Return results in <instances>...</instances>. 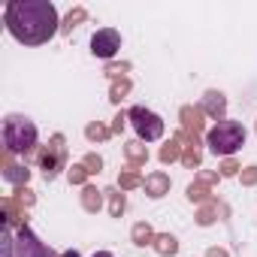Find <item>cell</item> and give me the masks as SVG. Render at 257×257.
I'll list each match as a JSON object with an SVG mask.
<instances>
[{"instance_id": "9", "label": "cell", "mask_w": 257, "mask_h": 257, "mask_svg": "<svg viewBox=\"0 0 257 257\" xmlns=\"http://www.w3.org/2000/svg\"><path fill=\"white\" fill-rule=\"evenodd\" d=\"M203 118H206V115H203L200 106H182V109H179L182 131H188V134H194V137H203V127H206Z\"/></svg>"}, {"instance_id": "5", "label": "cell", "mask_w": 257, "mask_h": 257, "mask_svg": "<svg viewBox=\"0 0 257 257\" xmlns=\"http://www.w3.org/2000/svg\"><path fill=\"white\" fill-rule=\"evenodd\" d=\"M127 115H131V124H134V131H137V137H140L143 143H158V140L164 137V118L155 115L152 109L134 106Z\"/></svg>"}, {"instance_id": "23", "label": "cell", "mask_w": 257, "mask_h": 257, "mask_svg": "<svg viewBox=\"0 0 257 257\" xmlns=\"http://www.w3.org/2000/svg\"><path fill=\"white\" fill-rule=\"evenodd\" d=\"M85 137H88L91 143H106V140L112 137V127H106V124H100V121H91V124L85 127Z\"/></svg>"}, {"instance_id": "31", "label": "cell", "mask_w": 257, "mask_h": 257, "mask_svg": "<svg viewBox=\"0 0 257 257\" xmlns=\"http://www.w3.org/2000/svg\"><path fill=\"white\" fill-rule=\"evenodd\" d=\"M239 179H242L245 188H254V185H257V167H254V164H251V167H242Z\"/></svg>"}, {"instance_id": "4", "label": "cell", "mask_w": 257, "mask_h": 257, "mask_svg": "<svg viewBox=\"0 0 257 257\" xmlns=\"http://www.w3.org/2000/svg\"><path fill=\"white\" fill-rule=\"evenodd\" d=\"M37 164H40L46 182H52L61 170H67V140H64V134H55L52 143L37 152Z\"/></svg>"}, {"instance_id": "15", "label": "cell", "mask_w": 257, "mask_h": 257, "mask_svg": "<svg viewBox=\"0 0 257 257\" xmlns=\"http://www.w3.org/2000/svg\"><path fill=\"white\" fill-rule=\"evenodd\" d=\"M155 230H152V224L149 221H137L134 227H131V242L134 245H140V248H146V245H152L155 242Z\"/></svg>"}, {"instance_id": "33", "label": "cell", "mask_w": 257, "mask_h": 257, "mask_svg": "<svg viewBox=\"0 0 257 257\" xmlns=\"http://www.w3.org/2000/svg\"><path fill=\"white\" fill-rule=\"evenodd\" d=\"M218 179H221V173H206V170H203V173L197 176V182H203V185H209V188H212V185H215Z\"/></svg>"}, {"instance_id": "7", "label": "cell", "mask_w": 257, "mask_h": 257, "mask_svg": "<svg viewBox=\"0 0 257 257\" xmlns=\"http://www.w3.org/2000/svg\"><path fill=\"white\" fill-rule=\"evenodd\" d=\"M118 49H121V34L115 28H103L91 37V52L103 61H112L118 55Z\"/></svg>"}, {"instance_id": "34", "label": "cell", "mask_w": 257, "mask_h": 257, "mask_svg": "<svg viewBox=\"0 0 257 257\" xmlns=\"http://www.w3.org/2000/svg\"><path fill=\"white\" fill-rule=\"evenodd\" d=\"M206 257H230V254H227L224 248H209V251H206Z\"/></svg>"}, {"instance_id": "29", "label": "cell", "mask_w": 257, "mask_h": 257, "mask_svg": "<svg viewBox=\"0 0 257 257\" xmlns=\"http://www.w3.org/2000/svg\"><path fill=\"white\" fill-rule=\"evenodd\" d=\"M82 164L88 167V173H91V176H97V173L103 170V158H100V155H94V152H88V155L82 158Z\"/></svg>"}, {"instance_id": "22", "label": "cell", "mask_w": 257, "mask_h": 257, "mask_svg": "<svg viewBox=\"0 0 257 257\" xmlns=\"http://www.w3.org/2000/svg\"><path fill=\"white\" fill-rule=\"evenodd\" d=\"M182 152H185V146L173 137L167 146H161V155L158 158H161V164H173V161H182Z\"/></svg>"}, {"instance_id": "1", "label": "cell", "mask_w": 257, "mask_h": 257, "mask_svg": "<svg viewBox=\"0 0 257 257\" xmlns=\"http://www.w3.org/2000/svg\"><path fill=\"white\" fill-rule=\"evenodd\" d=\"M4 22L7 31L25 46H43L61 34L58 10L49 0H13L4 10Z\"/></svg>"}, {"instance_id": "32", "label": "cell", "mask_w": 257, "mask_h": 257, "mask_svg": "<svg viewBox=\"0 0 257 257\" xmlns=\"http://www.w3.org/2000/svg\"><path fill=\"white\" fill-rule=\"evenodd\" d=\"M127 121H131V115H124V112H118V115H115V121H112V134H121Z\"/></svg>"}, {"instance_id": "3", "label": "cell", "mask_w": 257, "mask_h": 257, "mask_svg": "<svg viewBox=\"0 0 257 257\" xmlns=\"http://www.w3.org/2000/svg\"><path fill=\"white\" fill-rule=\"evenodd\" d=\"M206 146L215 152V155H224V158H233V152H239L245 146V127L239 121H218L212 131L206 134Z\"/></svg>"}, {"instance_id": "25", "label": "cell", "mask_w": 257, "mask_h": 257, "mask_svg": "<svg viewBox=\"0 0 257 257\" xmlns=\"http://www.w3.org/2000/svg\"><path fill=\"white\" fill-rule=\"evenodd\" d=\"M67 176H70V185H79V188H85V185H88V176H91V173H88V167H85V164H73Z\"/></svg>"}, {"instance_id": "30", "label": "cell", "mask_w": 257, "mask_h": 257, "mask_svg": "<svg viewBox=\"0 0 257 257\" xmlns=\"http://www.w3.org/2000/svg\"><path fill=\"white\" fill-rule=\"evenodd\" d=\"M13 197H16V200H19V203H22L25 209H31V206L37 203V197H34V191H31V188H19V191H16Z\"/></svg>"}, {"instance_id": "6", "label": "cell", "mask_w": 257, "mask_h": 257, "mask_svg": "<svg viewBox=\"0 0 257 257\" xmlns=\"http://www.w3.org/2000/svg\"><path fill=\"white\" fill-rule=\"evenodd\" d=\"M16 254L19 257H58L46 242H40V236L28 224L16 230Z\"/></svg>"}, {"instance_id": "10", "label": "cell", "mask_w": 257, "mask_h": 257, "mask_svg": "<svg viewBox=\"0 0 257 257\" xmlns=\"http://www.w3.org/2000/svg\"><path fill=\"white\" fill-rule=\"evenodd\" d=\"M0 209H4V224L7 227H25V206L16 197H4L0 200Z\"/></svg>"}, {"instance_id": "27", "label": "cell", "mask_w": 257, "mask_h": 257, "mask_svg": "<svg viewBox=\"0 0 257 257\" xmlns=\"http://www.w3.org/2000/svg\"><path fill=\"white\" fill-rule=\"evenodd\" d=\"M127 70H131V64H127V61H121V64H115V61H109L103 73H106L109 79H124V76H127Z\"/></svg>"}, {"instance_id": "14", "label": "cell", "mask_w": 257, "mask_h": 257, "mask_svg": "<svg viewBox=\"0 0 257 257\" xmlns=\"http://www.w3.org/2000/svg\"><path fill=\"white\" fill-rule=\"evenodd\" d=\"M224 212H227V209H224V206H218V200H212V203H203V206L197 209V215H194V218H197V224H200V227H212V224L218 221V215H224Z\"/></svg>"}, {"instance_id": "26", "label": "cell", "mask_w": 257, "mask_h": 257, "mask_svg": "<svg viewBox=\"0 0 257 257\" xmlns=\"http://www.w3.org/2000/svg\"><path fill=\"white\" fill-rule=\"evenodd\" d=\"M182 164H185L188 170H197V167L203 164V152H200V149H194V146H188V149L182 152Z\"/></svg>"}, {"instance_id": "35", "label": "cell", "mask_w": 257, "mask_h": 257, "mask_svg": "<svg viewBox=\"0 0 257 257\" xmlns=\"http://www.w3.org/2000/svg\"><path fill=\"white\" fill-rule=\"evenodd\" d=\"M61 257H82L79 251H67V254H61Z\"/></svg>"}, {"instance_id": "20", "label": "cell", "mask_w": 257, "mask_h": 257, "mask_svg": "<svg viewBox=\"0 0 257 257\" xmlns=\"http://www.w3.org/2000/svg\"><path fill=\"white\" fill-rule=\"evenodd\" d=\"M185 194H188V200H191V203H200V206L215 200V197H212V191H209V185H203V182H191Z\"/></svg>"}, {"instance_id": "13", "label": "cell", "mask_w": 257, "mask_h": 257, "mask_svg": "<svg viewBox=\"0 0 257 257\" xmlns=\"http://www.w3.org/2000/svg\"><path fill=\"white\" fill-rule=\"evenodd\" d=\"M103 197H106V191H97V185H85L82 188V209L97 215L100 206H103Z\"/></svg>"}, {"instance_id": "21", "label": "cell", "mask_w": 257, "mask_h": 257, "mask_svg": "<svg viewBox=\"0 0 257 257\" xmlns=\"http://www.w3.org/2000/svg\"><path fill=\"white\" fill-rule=\"evenodd\" d=\"M85 19H88V10H85V7H73V10L67 13V19L61 22V34H70V31H73V28H79Z\"/></svg>"}, {"instance_id": "17", "label": "cell", "mask_w": 257, "mask_h": 257, "mask_svg": "<svg viewBox=\"0 0 257 257\" xmlns=\"http://www.w3.org/2000/svg\"><path fill=\"white\" fill-rule=\"evenodd\" d=\"M106 200H109V215L112 218H121L124 209H127V200H124L121 188H106Z\"/></svg>"}, {"instance_id": "28", "label": "cell", "mask_w": 257, "mask_h": 257, "mask_svg": "<svg viewBox=\"0 0 257 257\" xmlns=\"http://www.w3.org/2000/svg\"><path fill=\"white\" fill-rule=\"evenodd\" d=\"M218 173H221V179H230V176H239V173H242V167H239V161L224 158V164L218 167Z\"/></svg>"}, {"instance_id": "8", "label": "cell", "mask_w": 257, "mask_h": 257, "mask_svg": "<svg viewBox=\"0 0 257 257\" xmlns=\"http://www.w3.org/2000/svg\"><path fill=\"white\" fill-rule=\"evenodd\" d=\"M200 109H203L206 118H212V121L218 124V121L227 118V97H224L221 91H206V94L200 97Z\"/></svg>"}, {"instance_id": "16", "label": "cell", "mask_w": 257, "mask_h": 257, "mask_svg": "<svg viewBox=\"0 0 257 257\" xmlns=\"http://www.w3.org/2000/svg\"><path fill=\"white\" fill-rule=\"evenodd\" d=\"M152 248H155L161 257H176V251H179V239H176L173 233H158L155 242H152Z\"/></svg>"}, {"instance_id": "24", "label": "cell", "mask_w": 257, "mask_h": 257, "mask_svg": "<svg viewBox=\"0 0 257 257\" xmlns=\"http://www.w3.org/2000/svg\"><path fill=\"white\" fill-rule=\"evenodd\" d=\"M131 88H134V85H131V79H127V76H124V79H112V88H109V100H112V103H121L127 94H131Z\"/></svg>"}, {"instance_id": "36", "label": "cell", "mask_w": 257, "mask_h": 257, "mask_svg": "<svg viewBox=\"0 0 257 257\" xmlns=\"http://www.w3.org/2000/svg\"><path fill=\"white\" fill-rule=\"evenodd\" d=\"M94 257H115V254H109V251H97Z\"/></svg>"}, {"instance_id": "18", "label": "cell", "mask_w": 257, "mask_h": 257, "mask_svg": "<svg viewBox=\"0 0 257 257\" xmlns=\"http://www.w3.org/2000/svg\"><path fill=\"white\" fill-rule=\"evenodd\" d=\"M143 185H146V179H143L134 167L121 170V176H118V188H121V191H134V188H143Z\"/></svg>"}, {"instance_id": "2", "label": "cell", "mask_w": 257, "mask_h": 257, "mask_svg": "<svg viewBox=\"0 0 257 257\" xmlns=\"http://www.w3.org/2000/svg\"><path fill=\"white\" fill-rule=\"evenodd\" d=\"M37 140H40V134H37V124L31 118H25V115H7L4 118V146H7V152L28 158L37 149Z\"/></svg>"}, {"instance_id": "12", "label": "cell", "mask_w": 257, "mask_h": 257, "mask_svg": "<svg viewBox=\"0 0 257 257\" xmlns=\"http://www.w3.org/2000/svg\"><path fill=\"white\" fill-rule=\"evenodd\" d=\"M124 158H127V164H131L134 170L143 167V164L149 161V149H146V143H143V140H131V143L124 146Z\"/></svg>"}, {"instance_id": "11", "label": "cell", "mask_w": 257, "mask_h": 257, "mask_svg": "<svg viewBox=\"0 0 257 257\" xmlns=\"http://www.w3.org/2000/svg\"><path fill=\"white\" fill-rule=\"evenodd\" d=\"M143 188H146V194H149L152 200H161V197L170 194V176H167V173H149Z\"/></svg>"}, {"instance_id": "19", "label": "cell", "mask_w": 257, "mask_h": 257, "mask_svg": "<svg viewBox=\"0 0 257 257\" xmlns=\"http://www.w3.org/2000/svg\"><path fill=\"white\" fill-rule=\"evenodd\" d=\"M4 179H7L10 185L25 188V185H28V179H31V170H28V167H22V164H13V167H7V170H4Z\"/></svg>"}]
</instances>
